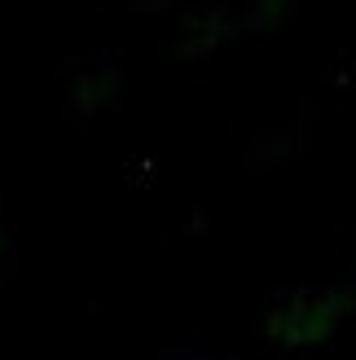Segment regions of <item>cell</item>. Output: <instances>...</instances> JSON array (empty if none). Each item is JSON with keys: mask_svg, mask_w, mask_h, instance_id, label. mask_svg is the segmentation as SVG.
Returning a JSON list of instances; mask_svg holds the SVG:
<instances>
[]
</instances>
